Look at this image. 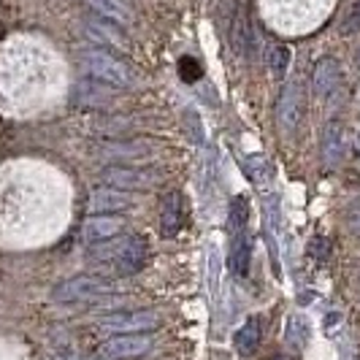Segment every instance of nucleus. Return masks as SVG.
Returning a JSON list of instances; mask_svg holds the SVG:
<instances>
[{
  "mask_svg": "<svg viewBox=\"0 0 360 360\" xmlns=\"http://www.w3.org/2000/svg\"><path fill=\"white\" fill-rule=\"evenodd\" d=\"M127 282L120 276H95V274H79L60 285H54L52 298L57 304H87V301H101L108 295L125 292Z\"/></svg>",
  "mask_w": 360,
  "mask_h": 360,
  "instance_id": "obj_1",
  "label": "nucleus"
},
{
  "mask_svg": "<svg viewBox=\"0 0 360 360\" xmlns=\"http://www.w3.org/2000/svg\"><path fill=\"white\" fill-rule=\"evenodd\" d=\"M82 68L90 73V76H95L98 82L108 84V87L125 90V87L136 84L133 68L127 63H122L120 57L103 52V49H87V52H82Z\"/></svg>",
  "mask_w": 360,
  "mask_h": 360,
  "instance_id": "obj_2",
  "label": "nucleus"
},
{
  "mask_svg": "<svg viewBox=\"0 0 360 360\" xmlns=\"http://www.w3.org/2000/svg\"><path fill=\"white\" fill-rule=\"evenodd\" d=\"M158 314L149 309H125V311H111L106 314L101 325L114 330V333H146L158 328Z\"/></svg>",
  "mask_w": 360,
  "mask_h": 360,
  "instance_id": "obj_3",
  "label": "nucleus"
},
{
  "mask_svg": "<svg viewBox=\"0 0 360 360\" xmlns=\"http://www.w3.org/2000/svg\"><path fill=\"white\" fill-rule=\"evenodd\" d=\"M149 347H152V339L146 333H120L117 339H108L101 344L98 355L106 360H130L146 355Z\"/></svg>",
  "mask_w": 360,
  "mask_h": 360,
  "instance_id": "obj_4",
  "label": "nucleus"
},
{
  "mask_svg": "<svg viewBox=\"0 0 360 360\" xmlns=\"http://www.w3.org/2000/svg\"><path fill=\"white\" fill-rule=\"evenodd\" d=\"M101 179L111 184V187H127V190H144L149 184L160 181L158 171L149 168H127V165H111L101 171Z\"/></svg>",
  "mask_w": 360,
  "mask_h": 360,
  "instance_id": "obj_5",
  "label": "nucleus"
},
{
  "mask_svg": "<svg viewBox=\"0 0 360 360\" xmlns=\"http://www.w3.org/2000/svg\"><path fill=\"white\" fill-rule=\"evenodd\" d=\"M276 114H279V122L282 127L292 133L301 117H304V92H301V82L298 79H290L285 84V90L279 95V106H276Z\"/></svg>",
  "mask_w": 360,
  "mask_h": 360,
  "instance_id": "obj_6",
  "label": "nucleus"
},
{
  "mask_svg": "<svg viewBox=\"0 0 360 360\" xmlns=\"http://www.w3.org/2000/svg\"><path fill=\"white\" fill-rule=\"evenodd\" d=\"M149 260V241L144 236H130L127 238V247L122 250V255L114 260V276H130V274H139Z\"/></svg>",
  "mask_w": 360,
  "mask_h": 360,
  "instance_id": "obj_7",
  "label": "nucleus"
},
{
  "mask_svg": "<svg viewBox=\"0 0 360 360\" xmlns=\"http://www.w3.org/2000/svg\"><path fill=\"white\" fill-rule=\"evenodd\" d=\"M122 228H125V219H122V217L95 214V217H87V219L82 222L79 236H82V241H87V244H101V241H108V238L120 236Z\"/></svg>",
  "mask_w": 360,
  "mask_h": 360,
  "instance_id": "obj_8",
  "label": "nucleus"
},
{
  "mask_svg": "<svg viewBox=\"0 0 360 360\" xmlns=\"http://www.w3.org/2000/svg\"><path fill=\"white\" fill-rule=\"evenodd\" d=\"M139 203L136 195H130L125 190H117V187H95L90 193V200H87V206H90L92 212H98V214H106V212H127V209H133Z\"/></svg>",
  "mask_w": 360,
  "mask_h": 360,
  "instance_id": "obj_9",
  "label": "nucleus"
},
{
  "mask_svg": "<svg viewBox=\"0 0 360 360\" xmlns=\"http://www.w3.org/2000/svg\"><path fill=\"white\" fill-rule=\"evenodd\" d=\"M320 152H323L325 165H339L347 152V130H344L342 120H330L323 130V141H320Z\"/></svg>",
  "mask_w": 360,
  "mask_h": 360,
  "instance_id": "obj_10",
  "label": "nucleus"
},
{
  "mask_svg": "<svg viewBox=\"0 0 360 360\" xmlns=\"http://www.w3.org/2000/svg\"><path fill=\"white\" fill-rule=\"evenodd\" d=\"M342 84V65L333 60V57H323L317 65H314V73H311V92L314 98H328L330 92Z\"/></svg>",
  "mask_w": 360,
  "mask_h": 360,
  "instance_id": "obj_11",
  "label": "nucleus"
},
{
  "mask_svg": "<svg viewBox=\"0 0 360 360\" xmlns=\"http://www.w3.org/2000/svg\"><path fill=\"white\" fill-rule=\"evenodd\" d=\"M84 27H87L90 38L106 44V46H114V49H127V46H130V41H127L125 33L106 17H90L84 22Z\"/></svg>",
  "mask_w": 360,
  "mask_h": 360,
  "instance_id": "obj_12",
  "label": "nucleus"
},
{
  "mask_svg": "<svg viewBox=\"0 0 360 360\" xmlns=\"http://www.w3.org/2000/svg\"><path fill=\"white\" fill-rule=\"evenodd\" d=\"M184 222V203L176 190H171L160 203V228L162 236H176Z\"/></svg>",
  "mask_w": 360,
  "mask_h": 360,
  "instance_id": "obj_13",
  "label": "nucleus"
},
{
  "mask_svg": "<svg viewBox=\"0 0 360 360\" xmlns=\"http://www.w3.org/2000/svg\"><path fill=\"white\" fill-rule=\"evenodd\" d=\"M252 263V236L250 231L233 233V247H231V269L236 276H247Z\"/></svg>",
  "mask_w": 360,
  "mask_h": 360,
  "instance_id": "obj_14",
  "label": "nucleus"
},
{
  "mask_svg": "<svg viewBox=\"0 0 360 360\" xmlns=\"http://www.w3.org/2000/svg\"><path fill=\"white\" fill-rule=\"evenodd\" d=\"M108 84L101 82V87H95L90 82H79L76 90H73V101L82 103V106H95V108H103L111 103V95L106 92Z\"/></svg>",
  "mask_w": 360,
  "mask_h": 360,
  "instance_id": "obj_15",
  "label": "nucleus"
},
{
  "mask_svg": "<svg viewBox=\"0 0 360 360\" xmlns=\"http://www.w3.org/2000/svg\"><path fill=\"white\" fill-rule=\"evenodd\" d=\"M87 3H90L101 17L111 19L117 25H130V19H133V11L127 8L125 0H87Z\"/></svg>",
  "mask_w": 360,
  "mask_h": 360,
  "instance_id": "obj_16",
  "label": "nucleus"
},
{
  "mask_svg": "<svg viewBox=\"0 0 360 360\" xmlns=\"http://www.w3.org/2000/svg\"><path fill=\"white\" fill-rule=\"evenodd\" d=\"M260 333H263L260 320H257V317H250L247 323L236 330V349L244 352V355H252L255 349H257V344H260Z\"/></svg>",
  "mask_w": 360,
  "mask_h": 360,
  "instance_id": "obj_17",
  "label": "nucleus"
},
{
  "mask_svg": "<svg viewBox=\"0 0 360 360\" xmlns=\"http://www.w3.org/2000/svg\"><path fill=\"white\" fill-rule=\"evenodd\" d=\"M290 60H292V52H290L288 44H276V46H271L269 68H271V76H274L276 82H282V79L288 76Z\"/></svg>",
  "mask_w": 360,
  "mask_h": 360,
  "instance_id": "obj_18",
  "label": "nucleus"
},
{
  "mask_svg": "<svg viewBox=\"0 0 360 360\" xmlns=\"http://www.w3.org/2000/svg\"><path fill=\"white\" fill-rule=\"evenodd\" d=\"M149 146L144 141H133V144H106L101 149V155H106V158H133V160H139V158H149Z\"/></svg>",
  "mask_w": 360,
  "mask_h": 360,
  "instance_id": "obj_19",
  "label": "nucleus"
},
{
  "mask_svg": "<svg viewBox=\"0 0 360 360\" xmlns=\"http://www.w3.org/2000/svg\"><path fill=\"white\" fill-rule=\"evenodd\" d=\"M233 49L241 57L250 52V41H252V36H250V27H247V17H244V11L241 8H236L233 14Z\"/></svg>",
  "mask_w": 360,
  "mask_h": 360,
  "instance_id": "obj_20",
  "label": "nucleus"
},
{
  "mask_svg": "<svg viewBox=\"0 0 360 360\" xmlns=\"http://www.w3.org/2000/svg\"><path fill=\"white\" fill-rule=\"evenodd\" d=\"M247 219H250V200L244 198V195H238L231 203V231L233 233L247 231Z\"/></svg>",
  "mask_w": 360,
  "mask_h": 360,
  "instance_id": "obj_21",
  "label": "nucleus"
},
{
  "mask_svg": "<svg viewBox=\"0 0 360 360\" xmlns=\"http://www.w3.org/2000/svg\"><path fill=\"white\" fill-rule=\"evenodd\" d=\"M288 339H290V344H292V347H304V344H307L309 328H307V323H304L301 317H292V320H290Z\"/></svg>",
  "mask_w": 360,
  "mask_h": 360,
  "instance_id": "obj_22",
  "label": "nucleus"
},
{
  "mask_svg": "<svg viewBox=\"0 0 360 360\" xmlns=\"http://www.w3.org/2000/svg\"><path fill=\"white\" fill-rule=\"evenodd\" d=\"M360 30V0L352 3V8L347 11V17L342 22V36H352Z\"/></svg>",
  "mask_w": 360,
  "mask_h": 360,
  "instance_id": "obj_23",
  "label": "nucleus"
},
{
  "mask_svg": "<svg viewBox=\"0 0 360 360\" xmlns=\"http://www.w3.org/2000/svg\"><path fill=\"white\" fill-rule=\"evenodd\" d=\"M328 250H330V244H328V238H323V236L311 238V244H309V252L314 255L317 260H323L325 255H328Z\"/></svg>",
  "mask_w": 360,
  "mask_h": 360,
  "instance_id": "obj_24",
  "label": "nucleus"
},
{
  "mask_svg": "<svg viewBox=\"0 0 360 360\" xmlns=\"http://www.w3.org/2000/svg\"><path fill=\"white\" fill-rule=\"evenodd\" d=\"M347 225H349L355 233H360V198L349 206V212H347Z\"/></svg>",
  "mask_w": 360,
  "mask_h": 360,
  "instance_id": "obj_25",
  "label": "nucleus"
},
{
  "mask_svg": "<svg viewBox=\"0 0 360 360\" xmlns=\"http://www.w3.org/2000/svg\"><path fill=\"white\" fill-rule=\"evenodd\" d=\"M355 60H358V68H360V46H358V57H355Z\"/></svg>",
  "mask_w": 360,
  "mask_h": 360,
  "instance_id": "obj_26",
  "label": "nucleus"
},
{
  "mask_svg": "<svg viewBox=\"0 0 360 360\" xmlns=\"http://www.w3.org/2000/svg\"><path fill=\"white\" fill-rule=\"evenodd\" d=\"M274 360H290V358H274Z\"/></svg>",
  "mask_w": 360,
  "mask_h": 360,
  "instance_id": "obj_27",
  "label": "nucleus"
},
{
  "mask_svg": "<svg viewBox=\"0 0 360 360\" xmlns=\"http://www.w3.org/2000/svg\"><path fill=\"white\" fill-rule=\"evenodd\" d=\"M358 152H360V141H358Z\"/></svg>",
  "mask_w": 360,
  "mask_h": 360,
  "instance_id": "obj_28",
  "label": "nucleus"
}]
</instances>
